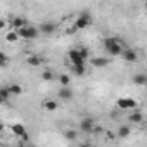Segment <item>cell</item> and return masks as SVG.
Masks as SVG:
<instances>
[{
	"mask_svg": "<svg viewBox=\"0 0 147 147\" xmlns=\"http://www.w3.org/2000/svg\"><path fill=\"white\" fill-rule=\"evenodd\" d=\"M18 38H19L18 31H9V33H7V36H5V40H7V42H18Z\"/></svg>",
	"mask_w": 147,
	"mask_h": 147,
	"instance_id": "cell-24",
	"label": "cell"
},
{
	"mask_svg": "<svg viewBox=\"0 0 147 147\" xmlns=\"http://www.w3.org/2000/svg\"><path fill=\"white\" fill-rule=\"evenodd\" d=\"M59 99L61 100H64V102H67V100H71L73 99V90L66 85V87H62L61 90H59Z\"/></svg>",
	"mask_w": 147,
	"mask_h": 147,
	"instance_id": "cell-10",
	"label": "cell"
},
{
	"mask_svg": "<svg viewBox=\"0 0 147 147\" xmlns=\"http://www.w3.org/2000/svg\"><path fill=\"white\" fill-rule=\"evenodd\" d=\"M59 83H61L62 87L69 85V76H67V75H61V76H59Z\"/></svg>",
	"mask_w": 147,
	"mask_h": 147,
	"instance_id": "cell-25",
	"label": "cell"
},
{
	"mask_svg": "<svg viewBox=\"0 0 147 147\" xmlns=\"http://www.w3.org/2000/svg\"><path fill=\"white\" fill-rule=\"evenodd\" d=\"M9 62H11V57L7 54H4V52H0V67L9 66Z\"/></svg>",
	"mask_w": 147,
	"mask_h": 147,
	"instance_id": "cell-20",
	"label": "cell"
},
{
	"mask_svg": "<svg viewBox=\"0 0 147 147\" xmlns=\"http://www.w3.org/2000/svg\"><path fill=\"white\" fill-rule=\"evenodd\" d=\"M107 64H109V59H106V57H94L92 59V66L94 67H104Z\"/></svg>",
	"mask_w": 147,
	"mask_h": 147,
	"instance_id": "cell-13",
	"label": "cell"
},
{
	"mask_svg": "<svg viewBox=\"0 0 147 147\" xmlns=\"http://www.w3.org/2000/svg\"><path fill=\"white\" fill-rule=\"evenodd\" d=\"M24 24H28V21H26L24 18H19V16H18V18H14V19H12V26H14L16 30H19V28H23Z\"/></svg>",
	"mask_w": 147,
	"mask_h": 147,
	"instance_id": "cell-15",
	"label": "cell"
},
{
	"mask_svg": "<svg viewBox=\"0 0 147 147\" xmlns=\"http://www.w3.org/2000/svg\"><path fill=\"white\" fill-rule=\"evenodd\" d=\"M131 133V130H130V126H119L118 128V137H121V138H125V137H128Z\"/></svg>",
	"mask_w": 147,
	"mask_h": 147,
	"instance_id": "cell-19",
	"label": "cell"
},
{
	"mask_svg": "<svg viewBox=\"0 0 147 147\" xmlns=\"http://www.w3.org/2000/svg\"><path fill=\"white\" fill-rule=\"evenodd\" d=\"M104 47H106V52L109 54V55H121V52H123V43H121V40L119 38H114V36H109V38H106L104 40Z\"/></svg>",
	"mask_w": 147,
	"mask_h": 147,
	"instance_id": "cell-1",
	"label": "cell"
},
{
	"mask_svg": "<svg viewBox=\"0 0 147 147\" xmlns=\"http://www.w3.org/2000/svg\"><path fill=\"white\" fill-rule=\"evenodd\" d=\"M133 83L138 85V87H144V85H147V76L144 75V73H137V75L133 76Z\"/></svg>",
	"mask_w": 147,
	"mask_h": 147,
	"instance_id": "cell-12",
	"label": "cell"
},
{
	"mask_svg": "<svg viewBox=\"0 0 147 147\" xmlns=\"http://www.w3.org/2000/svg\"><path fill=\"white\" fill-rule=\"evenodd\" d=\"M26 62H28L30 66H33V67H36V66H40V64H42V59H40L38 55H30V57L26 59Z\"/></svg>",
	"mask_w": 147,
	"mask_h": 147,
	"instance_id": "cell-16",
	"label": "cell"
},
{
	"mask_svg": "<svg viewBox=\"0 0 147 147\" xmlns=\"http://www.w3.org/2000/svg\"><path fill=\"white\" fill-rule=\"evenodd\" d=\"M128 119H130L131 123H142V121H144V116H142V113H131V114L128 116Z\"/></svg>",
	"mask_w": 147,
	"mask_h": 147,
	"instance_id": "cell-18",
	"label": "cell"
},
{
	"mask_svg": "<svg viewBox=\"0 0 147 147\" xmlns=\"http://www.w3.org/2000/svg\"><path fill=\"white\" fill-rule=\"evenodd\" d=\"M42 78H43L45 82H52V80L55 78V75H54L52 71H43V73H42Z\"/></svg>",
	"mask_w": 147,
	"mask_h": 147,
	"instance_id": "cell-23",
	"label": "cell"
},
{
	"mask_svg": "<svg viewBox=\"0 0 147 147\" xmlns=\"http://www.w3.org/2000/svg\"><path fill=\"white\" fill-rule=\"evenodd\" d=\"M78 52H80V55H82V57H83L85 61L88 59V50H87L85 47H82V49H78Z\"/></svg>",
	"mask_w": 147,
	"mask_h": 147,
	"instance_id": "cell-26",
	"label": "cell"
},
{
	"mask_svg": "<svg viewBox=\"0 0 147 147\" xmlns=\"http://www.w3.org/2000/svg\"><path fill=\"white\" fill-rule=\"evenodd\" d=\"M90 23H92V18H90V14L85 11V12H82V14L76 18V21H75V30H83V28H87Z\"/></svg>",
	"mask_w": 147,
	"mask_h": 147,
	"instance_id": "cell-3",
	"label": "cell"
},
{
	"mask_svg": "<svg viewBox=\"0 0 147 147\" xmlns=\"http://www.w3.org/2000/svg\"><path fill=\"white\" fill-rule=\"evenodd\" d=\"M55 23H52V21H43L42 24H40V28H38V31L40 33H43V35H52L54 31H55Z\"/></svg>",
	"mask_w": 147,
	"mask_h": 147,
	"instance_id": "cell-8",
	"label": "cell"
},
{
	"mask_svg": "<svg viewBox=\"0 0 147 147\" xmlns=\"http://www.w3.org/2000/svg\"><path fill=\"white\" fill-rule=\"evenodd\" d=\"M64 138L66 140H76L78 138V131L76 130H66L64 131Z\"/></svg>",
	"mask_w": 147,
	"mask_h": 147,
	"instance_id": "cell-17",
	"label": "cell"
},
{
	"mask_svg": "<svg viewBox=\"0 0 147 147\" xmlns=\"http://www.w3.org/2000/svg\"><path fill=\"white\" fill-rule=\"evenodd\" d=\"M18 35H19V38H24V40H35V38H38L40 31H38V28H35V26L24 24L23 28L18 30Z\"/></svg>",
	"mask_w": 147,
	"mask_h": 147,
	"instance_id": "cell-2",
	"label": "cell"
},
{
	"mask_svg": "<svg viewBox=\"0 0 147 147\" xmlns=\"http://www.w3.org/2000/svg\"><path fill=\"white\" fill-rule=\"evenodd\" d=\"M2 131H4V125H2V123H0V133H2Z\"/></svg>",
	"mask_w": 147,
	"mask_h": 147,
	"instance_id": "cell-28",
	"label": "cell"
},
{
	"mask_svg": "<svg viewBox=\"0 0 147 147\" xmlns=\"http://www.w3.org/2000/svg\"><path fill=\"white\" fill-rule=\"evenodd\" d=\"M43 107H45L47 111H55V109H57V102H55V100H45V102H43Z\"/></svg>",
	"mask_w": 147,
	"mask_h": 147,
	"instance_id": "cell-21",
	"label": "cell"
},
{
	"mask_svg": "<svg viewBox=\"0 0 147 147\" xmlns=\"http://www.w3.org/2000/svg\"><path fill=\"white\" fill-rule=\"evenodd\" d=\"M121 55H123V59H125L126 62H137V59H138V54H137V50H133V49H123Z\"/></svg>",
	"mask_w": 147,
	"mask_h": 147,
	"instance_id": "cell-9",
	"label": "cell"
},
{
	"mask_svg": "<svg viewBox=\"0 0 147 147\" xmlns=\"http://www.w3.org/2000/svg\"><path fill=\"white\" fill-rule=\"evenodd\" d=\"M67 57H69L71 64H85V59L80 55L78 49H71V50L67 52Z\"/></svg>",
	"mask_w": 147,
	"mask_h": 147,
	"instance_id": "cell-7",
	"label": "cell"
},
{
	"mask_svg": "<svg viewBox=\"0 0 147 147\" xmlns=\"http://www.w3.org/2000/svg\"><path fill=\"white\" fill-rule=\"evenodd\" d=\"M5 28V21L4 19H0V30H4Z\"/></svg>",
	"mask_w": 147,
	"mask_h": 147,
	"instance_id": "cell-27",
	"label": "cell"
},
{
	"mask_svg": "<svg viewBox=\"0 0 147 147\" xmlns=\"http://www.w3.org/2000/svg\"><path fill=\"white\" fill-rule=\"evenodd\" d=\"M118 107L119 109H135L138 104H137V100L135 99H125V97H121V99H118Z\"/></svg>",
	"mask_w": 147,
	"mask_h": 147,
	"instance_id": "cell-6",
	"label": "cell"
},
{
	"mask_svg": "<svg viewBox=\"0 0 147 147\" xmlns=\"http://www.w3.org/2000/svg\"><path fill=\"white\" fill-rule=\"evenodd\" d=\"M0 97H2L5 102L9 100V97H11V92H9V88H7V87H0Z\"/></svg>",
	"mask_w": 147,
	"mask_h": 147,
	"instance_id": "cell-22",
	"label": "cell"
},
{
	"mask_svg": "<svg viewBox=\"0 0 147 147\" xmlns=\"http://www.w3.org/2000/svg\"><path fill=\"white\" fill-rule=\"evenodd\" d=\"M7 88H9L11 95H21V94H23V87L18 85V83H12V85H9Z\"/></svg>",
	"mask_w": 147,
	"mask_h": 147,
	"instance_id": "cell-14",
	"label": "cell"
},
{
	"mask_svg": "<svg viewBox=\"0 0 147 147\" xmlns=\"http://www.w3.org/2000/svg\"><path fill=\"white\" fill-rule=\"evenodd\" d=\"M11 130H12V133H14V135H18L23 142H28V131H26V126H24V125L16 123V125H12V126H11Z\"/></svg>",
	"mask_w": 147,
	"mask_h": 147,
	"instance_id": "cell-5",
	"label": "cell"
},
{
	"mask_svg": "<svg viewBox=\"0 0 147 147\" xmlns=\"http://www.w3.org/2000/svg\"><path fill=\"white\" fill-rule=\"evenodd\" d=\"M80 130H82L83 133H92V131L95 130V119L90 118V116L83 118L82 123H80Z\"/></svg>",
	"mask_w": 147,
	"mask_h": 147,
	"instance_id": "cell-4",
	"label": "cell"
},
{
	"mask_svg": "<svg viewBox=\"0 0 147 147\" xmlns=\"http://www.w3.org/2000/svg\"><path fill=\"white\" fill-rule=\"evenodd\" d=\"M2 104H5V100H4L2 97H0V106H2Z\"/></svg>",
	"mask_w": 147,
	"mask_h": 147,
	"instance_id": "cell-29",
	"label": "cell"
},
{
	"mask_svg": "<svg viewBox=\"0 0 147 147\" xmlns=\"http://www.w3.org/2000/svg\"><path fill=\"white\" fill-rule=\"evenodd\" d=\"M71 71L75 76H83L85 75V64H71Z\"/></svg>",
	"mask_w": 147,
	"mask_h": 147,
	"instance_id": "cell-11",
	"label": "cell"
}]
</instances>
